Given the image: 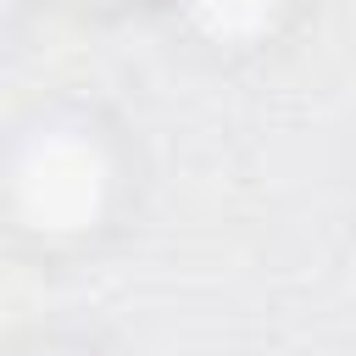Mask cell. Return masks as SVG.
I'll return each mask as SVG.
<instances>
[{"label":"cell","instance_id":"1","mask_svg":"<svg viewBox=\"0 0 356 356\" xmlns=\"http://www.w3.org/2000/svg\"><path fill=\"white\" fill-rule=\"evenodd\" d=\"M11 189H17V206L28 211V222L83 228L106 200V156L89 134L50 128L22 150V161L11 172Z\"/></svg>","mask_w":356,"mask_h":356},{"label":"cell","instance_id":"2","mask_svg":"<svg viewBox=\"0 0 356 356\" xmlns=\"http://www.w3.org/2000/svg\"><path fill=\"white\" fill-rule=\"evenodd\" d=\"M195 11H200L217 33H245V28L267 22L273 0H195Z\"/></svg>","mask_w":356,"mask_h":356}]
</instances>
